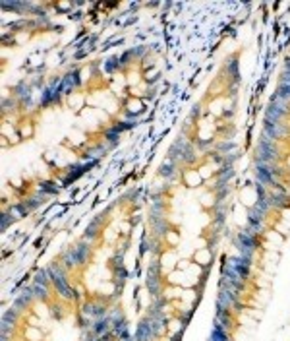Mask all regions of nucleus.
<instances>
[{"label": "nucleus", "instance_id": "nucleus-1", "mask_svg": "<svg viewBox=\"0 0 290 341\" xmlns=\"http://www.w3.org/2000/svg\"><path fill=\"white\" fill-rule=\"evenodd\" d=\"M93 246H95L93 242H89V240L85 239H79L76 240L74 244L66 246L62 252L58 254V260H60V264H62L68 271H76L79 267L89 265L91 258H93V250H95Z\"/></svg>", "mask_w": 290, "mask_h": 341}, {"label": "nucleus", "instance_id": "nucleus-2", "mask_svg": "<svg viewBox=\"0 0 290 341\" xmlns=\"http://www.w3.org/2000/svg\"><path fill=\"white\" fill-rule=\"evenodd\" d=\"M81 86H83L81 68H79V66H70L62 74V95L64 97H70V95H74Z\"/></svg>", "mask_w": 290, "mask_h": 341}, {"label": "nucleus", "instance_id": "nucleus-3", "mask_svg": "<svg viewBox=\"0 0 290 341\" xmlns=\"http://www.w3.org/2000/svg\"><path fill=\"white\" fill-rule=\"evenodd\" d=\"M109 214V212H107ZM107 214L103 212V214L95 215L91 221L87 223V227L83 229V235H81V239L89 240V242H93V244H97V240L101 239V235L105 233V217Z\"/></svg>", "mask_w": 290, "mask_h": 341}, {"label": "nucleus", "instance_id": "nucleus-4", "mask_svg": "<svg viewBox=\"0 0 290 341\" xmlns=\"http://www.w3.org/2000/svg\"><path fill=\"white\" fill-rule=\"evenodd\" d=\"M107 153H109V148H107L103 142H97V144L85 146L79 155H81V161H83V163H89V165H93V167H97L99 161H101Z\"/></svg>", "mask_w": 290, "mask_h": 341}, {"label": "nucleus", "instance_id": "nucleus-5", "mask_svg": "<svg viewBox=\"0 0 290 341\" xmlns=\"http://www.w3.org/2000/svg\"><path fill=\"white\" fill-rule=\"evenodd\" d=\"M261 134L267 136L273 142H280L286 136H290V124L286 122H269V120H263V128H261Z\"/></svg>", "mask_w": 290, "mask_h": 341}, {"label": "nucleus", "instance_id": "nucleus-6", "mask_svg": "<svg viewBox=\"0 0 290 341\" xmlns=\"http://www.w3.org/2000/svg\"><path fill=\"white\" fill-rule=\"evenodd\" d=\"M62 184L58 182V180H52V178H45V180H39L37 182V188L41 194H45V196H49V198H54V196H58L60 192H62Z\"/></svg>", "mask_w": 290, "mask_h": 341}, {"label": "nucleus", "instance_id": "nucleus-7", "mask_svg": "<svg viewBox=\"0 0 290 341\" xmlns=\"http://www.w3.org/2000/svg\"><path fill=\"white\" fill-rule=\"evenodd\" d=\"M120 138H122V134H120L113 124H109V126L103 130V134H101V142L107 146V148H109V152H113L114 148H118Z\"/></svg>", "mask_w": 290, "mask_h": 341}, {"label": "nucleus", "instance_id": "nucleus-8", "mask_svg": "<svg viewBox=\"0 0 290 341\" xmlns=\"http://www.w3.org/2000/svg\"><path fill=\"white\" fill-rule=\"evenodd\" d=\"M4 210L12 215L16 221H22V219H26L29 215H33L29 210H27V206L22 202V200H16V202H12V203H4Z\"/></svg>", "mask_w": 290, "mask_h": 341}, {"label": "nucleus", "instance_id": "nucleus-9", "mask_svg": "<svg viewBox=\"0 0 290 341\" xmlns=\"http://www.w3.org/2000/svg\"><path fill=\"white\" fill-rule=\"evenodd\" d=\"M91 331H93V335H95V337H103V335L113 333V324H111L109 316H107V318H99V320H95V322L91 324Z\"/></svg>", "mask_w": 290, "mask_h": 341}, {"label": "nucleus", "instance_id": "nucleus-10", "mask_svg": "<svg viewBox=\"0 0 290 341\" xmlns=\"http://www.w3.org/2000/svg\"><path fill=\"white\" fill-rule=\"evenodd\" d=\"M16 111H22L18 99L14 97L12 93H4V97H2V114L6 116L10 113H16Z\"/></svg>", "mask_w": 290, "mask_h": 341}, {"label": "nucleus", "instance_id": "nucleus-11", "mask_svg": "<svg viewBox=\"0 0 290 341\" xmlns=\"http://www.w3.org/2000/svg\"><path fill=\"white\" fill-rule=\"evenodd\" d=\"M103 72H107V74H114L116 70H120L122 68V64H120V54H113V56H109V58H105L101 64Z\"/></svg>", "mask_w": 290, "mask_h": 341}, {"label": "nucleus", "instance_id": "nucleus-12", "mask_svg": "<svg viewBox=\"0 0 290 341\" xmlns=\"http://www.w3.org/2000/svg\"><path fill=\"white\" fill-rule=\"evenodd\" d=\"M18 132H20V138L22 140H29L33 138V134H35V126H33L31 120H24L22 124H18Z\"/></svg>", "mask_w": 290, "mask_h": 341}, {"label": "nucleus", "instance_id": "nucleus-13", "mask_svg": "<svg viewBox=\"0 0 290 341\" xmlns=\"http://www.w3.org/2000/svg\"><path fill=\"white\" fill-rule=\"evenodd\" d=\"M176 175H178V171H176V165H174V161L166 159V161L161 165V177H164V178H174Z\"/></svg>", "mask_w": 290, "mask_h": 341}, {"label": "nucleus", "instance_id": "nucleus-14", "mask_svg": "<svg viewBox=\"0 0 290 341\" xmlns=\"http://www.w3.org/2000/svg\"><path fill=\"white\" fill-rule=\"evenodd\" d=\"M275 97H278L280 101L290 103V84H282V82H278L277 89H275Z\"/></svg>", "mask_w": 290, "mask_h": 341}, {"label": "nucleus", "instance_id": "nucleus-15", "mask_svg": "<svg viewBox=\"0 0 290 341\" xmlns=\"http://www.w3.org/2000/svg\"><path fill=\"white\" fill-rule=\"evenodd\" d=\"M24 333H26L27 341H43V331L39 326H26Z\"/></svg>", "mask_w": 290, "mask_h": 341}, {"label": "nucleus", "instance_id": "nucleus-16", "mask_svg": "<svg viewBox=\"0 0 290 341\" xmlns=\"http://www.w3.org/2000/svg\"><path fill=\"white\" fill-rule=\"evenodd\" d=\"M51 6L58 14H64V16H70V14L74 12V2H54Z\"/></svg>", "mask_w": 290, "mask_h": 341}, {"label": "nucleus", "instance_id": "nucleus-17", "mask_svg": "<svg viewBox=\"0 0 290 341\" xmlns=\"http://www.w3.org/2000/svg\"><path fill=\"white\" fill-rule=\"evenodd\" d=\"M14 223H16V219H14L12 215L8 214L6 210H2V215H0V229H2V233H6L8 229L12 227Z\"/></svg>", "mask_w": 290, "mask_h": 341}, {"label": "nucleus", "instance_id": "nucleus-18", "mask_svg": "<svg viewBox=\"0 0 290 341\" xmlns=\"http://www.w3.org/2000/svg\"><path fill=\"white\" fill-rule=\"evenodd\" d=\"M68 18H70V20H72V22H76V24H81V22H83V20H85V14L81 12V10H74V12L70 14V16H68Z\"/></svg>", "mask_w": 290, "mask_h": 341}]
</instances>
